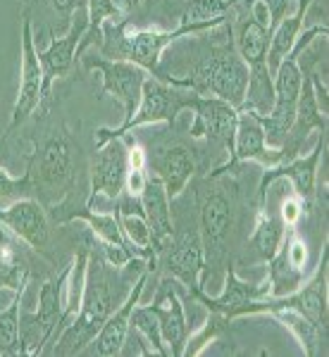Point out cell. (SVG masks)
<instances>
[{
    "mask_svg": "<svg viewBox=\"0 0 329 357\" xmlns=\"http://www.w3.org/2000/svg\"><path fill=\"white\" fill-rule=\"evenodd\" d=\"M22 198H34V188H31L29 176L27 174L13 176L5 169H0V207L15 203V200H22Z\"/></svg>",
    "mask_w": 329,
    "mask_h": 357,
    "instance_id": "cell-31",
    "label": "cell"
},
{
    "mask_svg": "<svg viewBox=\"0 0 329 357\" xmlns=\"http://www.w3.org/2000/svg\"><path fill=\"white\" fill-rule=\"evenodd\" d=\"M232 15V0H187L179 17V24H193V22L229 20Z\"/></svg>",
    "mask_w": 329,
    "mask_h": 357,
    "instance_id": "cell-28",
    "label": "cell"
},
{
    "mask_svg": "<svg viewBox=\"0 0 329 357\" xmlns=\"http://www.w3.org/2000/svg\"><path fill=\"white\" fill-rule=\"evenodd\" d=\"M191 301L200 303L207 312H215V314H222L224 319L234 321L244 314V307L248 303L253 301H261V298L270 296V284L268 279L261 281V284H251V281H244L239 279V274L234 272V264L229 260L227 269H224V286H222V293L219 296H207L203 289H196L191 293H187Z\"/></svg>",
    "mask_w": 329,
    "mask_h": 357,
    "instance_id": "cell-16",
    "label": "cell"
},
{
    "mask_svg": "<svg viewBox=\"0 0 329 357\" xmlns=\"http://www.w3.org/2000/svg\"><path fill=\"white\" fill-rule=\"evenodd\" d=\"M43 114L38 117L34 134V151L29 155L24 174L31 181L34 198L41 200L45 210L55 205L69 203L74 191L79 193V183L84 174L82 146L77 143L65 119L55 117L41 102Z\"/></svg>",
    "mask_w": 329,
    "mask_h": 357,
    "instance_id": "cell-2",
    "label": "cell"
},
{
    "mask_svg": "<svg viewBox=\"0 0 329 357\" xmlns=\"http://www.w3.org/2000/svg\"><path fill=\"white\" fill-rule=\"evenodd\" d=\"M86 31V20H72L65 36H53L45 50H38V62L43 69V96H50V89L57 79L67 77L77 62V48ZM43 98V100H45Z\"/></svg>",
    "mask_w": 329,
    "mask_h": 357,
    "instance_id": "cell-20",
    "label": "cell"
},
{
    "mask_svg": "<svg viewBox=\"0 0 329 357\" xmlns=\"http://www.w3.org/2000/svg\"><path fill=\"white\" fill-rule=\"evenodd\" d=\"M288 160H293V158L282 146L279 148L268 146L261 117L251 110H239L232 158H229L224 165L215 167L210 174H234L236 167L241 162H258L263 169H270V167L288 162Z\"/></svg>",
    "mask_w": 329,
    "mask_h": 357,
    "instance_id": "cell-11",
    "label": "cell"
},
{
    "mask_svg": "<svg viewBox=\"0 0 329 357\" xmlns=\"http://www.w3.org/2000/svg\"><path fill=\"white\" fill-rule=\"evenodd\" d=\"M258 314H268V317H272V319L279 321L282 326H286V329L298 338L303 353L310 355V357L320 353V345L327 341V331H320L315 324H310V321L305 319L303 314H298L296 310H288V307H263Z\"/></svg>",
    "mask_w": 329,
    "mask_h": 357,
    "instance_id": "cell-24",
    "label": "cell"
},
{
    "mask_svg": "<svg viewBox=\"0 0 329 357\" xmlns=\"http://www.w3.org/2000/svg\"><path fill=\"white\" fill-rule=\"evenodd\" d=\"M131 326L138 331V336H143L148 341L151 353H158L163 357H170V348L163 341V333H160V324L155 319V314L143 305H136L134 312H131Z\"/></svg>",
    "mask_w": 329,
    "mask_h": 357,
    "instance_id": "cell-29",
    "label": "cell"
},
{
    "mask_svg": "<svg viewBox=\"0 0 329 357\" xmlns=\"http://www.w3.org/2000/svg\"><path fill=\"white\" fill-rule=\"evenodd\" d=\"M310 5H313V0H296V10H293V15H286L284 20L277 24V29L272 31V36H270L268 69H270V74H272V77H275L277 67L282 65V60H284V57L291 53L296 38L301 36Z\"/></svg>",
    "mask_w": 329,
    "mask_h": 357,
    "instance_id": "cell-23",
    "label": "cell"
},
{
    "mask_svg": "<svg viewBox=\"0 0 329 357\" xmlns=\"http://www.w3.org/2000/svg\"><path fill=\"white\" fill-rule=\"evenodd\" d=\"M22 293L24 289L13 293V301L5 310H0V355H20V314H22Z\"/></svg>",
    "mask_w": 329,
    "mask_h": 357,
    "instance_id": "cell-27",
    "label": "cell"
},
{
    "mask_svg": "<svg viewBox=\"0 0 329 357\" xmlns=\"http://www.w3.org/2000/svg\"><path fill=\"white\" fill-rule=\"evenodd\" d=\"M0 224L20 241H24L31 250H36L38 255L48 257L53 262L48 252L50 238H53V224H50V215L41 200L22 198L0 207Z\"/></svg>",
    "mask_w": 329,
    "mask_h": 357,
    "instance_id": "cell-14",
    "label": "cell"
},
{
    "mask_svg": "<svg viewBox=\"0 0 329 357\" xmlns=\"http://www.w3.org/2000/svg\"><path fill=\"white\" fill-rule=\"evenodd\" d=\"M165 84L189 89L196 96L222 98V100H227L229 105H234L239 110L246 98L248 67L234 45L232 29L227 33V41L207 43L200 50L198 60L182 77H165Z\"/></svg>",
    "mask_w": 329,
    "mask_h": 357,
    "instance_id": "cell-4",
    "label": "cell"
},
{
    "mask_svg": "<svg viewBox=\"0 0 329 357\" xmlns=\"http://www.w3.org/2000/svg\"><path fill=\"white\" fill-rule=\"evenodd\" d=\"M305 215L303 210V203L301 198H298L296 193H286L284 198H282V207H279V222L284 224V229H296V224L301 222V217Z\"/></svg>",
    "mask_w": 329,
    "mask_h": 357,
    "instance_id": "cell-32",
    "label": "cell"
},
{
    "mask_svg": "<svg viewBox=\"0 0 329 357\" xmlns=\"http://www.w3.org/2000/svg\"><path fill=\"white\" fill-rule=\"evenodd\" d=\"M196 93L189 89H179L170 86L155 77H148L141 91V100H138L134 114L124 119L119 126H103L96 131V148L108 143L110 138H122L126 131H134L138 126L148 124H177L179 114L184 110H191Z\"/></svg>",
    "mask_w": 329,
    "mask_h": 357,
    "instance_id": "cell-6",
    "label": "cell"
},
{
    "mask_svg": "<svg viewBox=\"0 0 329 357\" xmlns=\"http://www.w3.org/2000/svg\"><path fill=\"white\" fill-rule=\"evenodd\" d=\"M69 269H72V262L67 267H62L60 274H55L53 279H48L41 286L36 312L20 314V355H38L43 350V345L57 336V321H60L62 307H65Z\"/></svg>",
    "mask_w": 329,
    "mask_h": 357,
    "instance_id": "cell-8",
    "label": "cell"
},
{
    "mask_svg": "<svg viewBox=\"0 0 329 357\" xmlns=\"http://www.w3.org/2000/svg\"><path fill=\"white\" fill-rule=\"evenodd\" d=\"M191 193L184 188L182 193L172 200V207L179 210L172 212V236L158 255V262L163 260L167 272H170L179 284L191 293L196 289H203V245H200L198 224H196V212L189 210Z\"/></svg>",
    "mask_w": 329,
    "mask_h": 357,
    "instance_id": "cell-5",
    "label": "cell"
},
{
    "mask_svg": "<svg viewBox=\"0 0 329 357\" xmlns=\"http://www.w3.org/2000/svg\"><path fill=\"white\" fill-rule=\"evenodd\" d=\"M45 3L50 5V10H53L55 15H60L72 22V15L77 13L79 8H86L89 0H45Z\"/></svg>",
    "mask_w": 329,
    "mask_h": 357,
    "instance_id": "cell-35",
    "label": "cell"
},
{
    "mask_svg": "<svg viewBox=\"0 0 329 357\" xmlns=\"http://www.w3.org/2000/svg\"><path fill=\"white\" fill-rule=\"evenodd\" d=\"M86 10H89V13H86V31H84L82 41H79L77 57H82L89 45L103 43V24H105L108 20H112V22L122 20V13L115 8L112 0H89Z\"/></svg>",
    "mask_w": 329,
    "mask_h": 357,
    "instance_id": "cell-26",
    "label": "cell"
},
{
    "mask_svg": "<svg viewBox=\"0 0 329 357\" xmlns=\"http://www.w3.org/2000/svg\"><path fill=\"white\" fill-rule=\"evenodd\" d=\"M29 274H31V262H29L27 250L20 245L17 236L0 224V289L13 293L27 289Z\"/></svg>",
    "mask_w": 329,
    "mask_h": 357,
    "instance_id": "cell-22",
    "label": "cell"
},
{
    "mask_svg": "<svg viewBox=\"0 0 329 357\" xmlns=\"http://www.w3.org/2000/svg\"><path fill=\"white\" fill-rule=\"evenodd\" d=\"M322 153H327V134L320 131L317 136L315 148L308 155H296L288 162H282L277 167H270V169H263L261 183H258V207L268 203V188L272 186L279 178H288L291 181V191L301 198L303 210L313 212L315 200H317V167H320Z\"/></svg>",
    "mask_w": 329,
    "mask_h": 357,
    "instance_id": "cell-10",
    "label": "cell"
},
{
    "mask_svg": "<svg viewBox=\"0 0 329 357\" xmlns=\"http://www.w3.org/2000/svg\"><path fill=\"white\" fill-rule=\"evenodd\" d=\"M143 267H151L155 272L158 264L143 260V257H134L124 267V272H119L122 267H112L103 257L101 248H96V238H91L82 307H79L77 317L60 331V336L55 338L53 355L74 357L84 353L91 345V341L96 338V333L101 331V326L105 324L108 317L122 305L126 293L131 291L129 284H134V276H138V274L131 276V269H143Z\"/></svg>",
    "mask_w": 329,
    "mask_h": 357,
    "instance_id": "cell-1",
    "label": "cell"
},
{
    "mask_svg": "<svg viewBox=\"0 0 329 357\" xmlns=\"http://www.w3.org/2000/svg\"><path fill=\"white\" fill-rule=\"evenodd\" d=\"M282 241H284V224L279 222V217L270 215L268 203L261 205L256 212V227H253V236H251V243L256 248L258 257L265 262L270 257H275Z\"/></svg>",
    "mask_w": 329,
    "mask_h": 357,
    "instance_id": "cell-25",
    "label": "cell"
},
{
    "mask_svg": "<svg viewBox=\"0 0 329 357\" xmlns=\"http://www.w3.org/2000/svg\"><path fill=\"white\" fill-rule=\"evenodd\" d=\"M229 319H224L222 314L207 312L205 324H200V329L196 333H189L187 345H184V355H200L212 341H217L224 331H227Z\"/></svg>",
    "mask_w": 329,
    "mask_h": 357,
    "instance_id": "cell-30",
    "label": "cell"
},
{
    "mask_svg": "<svg viewBox=\"0 0 329 357\" xmlns=\"http://www.w3.org/2000/svg\"><path fill=\"white\" fill-rule=\"evenodd\" d=\"M179 281L175 276H165L160 279L158 291H155V301L148 305V310L155 314L160 324L163 341L170 348V357H184V345L189 338V324L187 314H184V303L177 291Z\"/></svg>",
    "mask_w": 329,
    "mask_h": 357,
    "instance_id": "cell-18",
    "label": "cell"
},
{
    "mask_svg": "<svg viewBox=\"0 0 329 357\" xmlns=\"http://www.w3.org/2000/svg\"><path fill=\"white\" fill-rule=\"evenodd\" d=\"M275 100L268 114H258L265 131V141L268 146L279 148L284 143V138L288 134L296 117V105H298V93H301V84H303V72L298 67L296 60V50H291L282 65L275 72Z\"/></svg>",
    "mask_w": 329,
    "mask_h": 357,
    "instance_id": "cell-9",
    "label": "cell"
},
{
    "mask_svg": "<svg viewBox=\"0 0 329 357\" xmlns=\"http://www.w3.org/2000/svg\"><path fill=\"white\" fill-rule=\"evenodd\" d=\"M146 160L153 174L163 181L170 200H175L189 186L198 169L196 153L187 146V141L177 136V124H167V129L148 138Z\"/></svg>",
    "mask_w": 329,
    "mask_h": 357,
    "instance_id": "cell-7",
    "label": "cell"
},
{
    "mask_svg": "<svg viewBox=\"0 0 329 357\" xmlns=\"http://www.w3.org/2000/svg\"><path fill=\"white\" fill-rule=\"evenodd\" d=\"M263 3H265L268 15H270V36H272L277 24H279V22L291 13V8L296 5V0H263Z\"/></svg>",
    "mask_w": 329,
    "mask_h": 357,
    "instance_id": "cell-34",
    "label": "cell"
},
{
    "mask_svg": "<svg viewBox=\"0 0 329 357\" xmlns=\"http://www.w3.org/2000/svg\"><path fill=\"white\" fill-rule=\"evenodd\" d=\"M239 183L232 174H207L196 178L191 188L196 224L203 245V279L200 286L215 284L229 264V245L239 215Z\"/></svg>",
    "mask_w": 329,
    "mask_h": 357,
    "instance_id": "cell-3",
    "label": "cell"
},
{
    "mask_svg": "<svg viewBox=\"0 0 329 357\" xmlns=\"http://www.w3.org/2000/svg\"><path fill=\"white\" fill-rule=\"evenodd\" d=\"M43 69L38 62V50L34 45V29L31 17L24 13L22 17V69H20V91H17V100L13 107V117H10L8 136L15 134L22 124L31 117L34 112L41 107L43 102Z\"/></svg>",
    "mask_w": 329,
    "mask_h": 357,
    "instance_id": "cell-13",
    "label": "cell"
},
{
    "mask_svg": "<svg viewBox=\"0 0 329 357\" xmlns=\"http://www.w3.org/2000/svg\"><path fill=\"white\" fill-rule=\"evenodd\" d=\"M191 110L193 122L189 126V138L191 141H205L207 146L219 148L227 155V160L232 158L239 110L215 96H196Z\"/></svg>",
    "mask_w": 329,
    "mask_h": 357,
    "instance_id": "cell-12",
    "label": "cell"
},
{
    "mask_svg": "<svg viewBox=\"0 0 329 357\" xmlns=\"http://www.w3.org/2000/svg\"><path fill=\"white\" fill-rule=\"evenodd\" d=\"M151 269L141 272L136 276V284L131 286V291L126 293V298L122 301L117 310L105 319V324L101 326V331L96 333V338L91 341L89 350L101 357H115L122 353V345L126 343V336H129V326H131V312L138 305L143 296V289H146L148 279H151Z\"/></svg>",
    "mask_w": 329,
    "mask_h": 357,
    "instance_id": "cell-19",
    "label": "cell"
},
{
    "mask_svg": "<svg viewBox=\"0 0 329 357\" xmlns=\"http://www.w3.org/2000/svg\"><path fill=\"white\" fill-rule=\"evenodd\" d=\"M98 248H101L103 257L112 264V267H126L134 257H138V252L134 250V248L129 245H119V243H101L98 241Z\"/></svg>",
    "mask_w": 329,
    "mask_h": 357,
    "instance_id": "cell-33",
    "label": "cell"
},
{
    "mask_svg": "<svg viewBox=\"0 0 329 357\" xmlns=\"http://www.w3.org/2000/svg\"><path fill=\"white\" fill-rule=\"evenodd\" d=\"M84 65L86 69H98L101 72L103 77L101 96H112L122 105L124 119H129L136 110L138 100H141L143 84H146V79L151 74L129 60H108V57H96V55L86 57Z\"/></svg>",
    "mask_w": 329,
    "mask_h": 357,
    "instance_id": "cell-15",
    "label": "cell"
},
{
    "mask_svg": "<svg viewBox=\"0 0 329 357\" xmlns=\"http://www.w3.org/2000/svg\"><path fill=\"white\" fill-rule=\"evenodd\" d=\"M112 3H115V8L122 13V17H129L138 5H141V0H112Z\"/></svg>",
    "mask_w": 329,
    "mask_h": 357,
    "instance_id": "cell-36",
    "label": "cell"
},
{
    "mask_svg": "<svg viewBox=\"0 0 329 357\" xmlns=\"http://www.w3.org/2000/svg\"><path fill=\"white\" fill-rule=\"evenodd\" d=\"M126 148L122 138H110L108 143L96 148L94 162H91V193L86 205L94 207L98 195L108 200H117L124 193L126 183Z\"/></svg>",
    "mask_w": 329,
    "mask_h": 357,
    "instance_id": "cell-17",
    "label": "cell"
},
{
    "mask_svg": "<svg viewBox=\"0 0 329 357\" xmlns=\"http://www.w3.org/2000/svg\"><path fill=\"white\" fill-rule=\"evenodd\" d=\"M141 205L148 229H151V245L155 255H160L172 236V200L165 191L163 181L155 174H148V181L141 191Z\"/></svg>",
    "mask_w": 329,
    "mask_h": 357,
    "instance_id": "cell-21",
    "label": "cell"
}]
</instances>
